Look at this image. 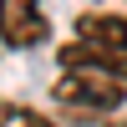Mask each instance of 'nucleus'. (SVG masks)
Instances as JSON below:
<instances>
[{
  "label": "nucleus",
  "instance_id": "7ed1b4c3",
  "mask_svg": "<svg viewBox=\"0 0 127 127\" xmlns=\"http://www.w3.org/2000/svg\"><path fill=\"white\" fill-rule=\"evenodd\" d=\"M51 36V20L41 10V0H0V41L15 51H36Z\"/></svg>",
  "mask_w": 127,
  "mask_h": 127
},
{
  "label": "nucleus",
  "instance_id": "39448f33",
  "mask_svg": "<svg viewBox=\"0 0 127 127\" xmlns=\"http://www.w3.org/2000/svg\"><path fill=\"white\" fill-rule=\"evenodd\" d=\"M107 127H127V122H107Z\"/></svg>",
  "mask_w": 127,
  "mask_h": 127
},
{
  "label": "nucleus",
  "instance_id": "f257e3e1",
  "mask_svg": "<svg viewBox=\"0 0 127 127\" xmlns=\"http://www.w3.org/2000/svg\"><path fill=\"white\" fill-rule=\"evenodd\" d=\"M61 66H97L107 76L127 81V15L87 10L76 20V41L61 46Z\"/></svg>",
  "mask_w": 127,
  "mask_h": 127
},
{
  "label": "nucleus",
  "instance_id": "f03ea898",
  "mask_svg": "<svg viewBox=\"0 0 127 127\" xmlns=\"http://www.w3.org/2000/svg\"><path fill=\"white\" fill-rule=\"evenodd\" d=\"M51 97H56L66 112L107 117V112H117L122 102H127V87H122L117 76H107V71H97V66H66L61 81L51 87Z\"/></svg>",
  "mask_w": 127,
  "mask_h": 127
},
{
  "label": "nucleus",
  "instance_id": "20e7f679",
  "mask_svg": "<svg viewBox=\"0 0 127 127\" xmlns=\"http://www.w3.org/2000/svg\"><path fill=\"white\" fill-rule=\"evenodd\" d=\"M0 127H56V122H51V117H41V112H31V107L0 102Z\"/></svg>",
  "mask_w": 127,
  "mask_h": 127
}]
</instances>
